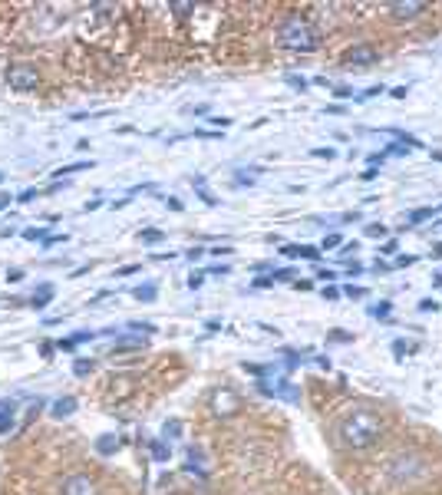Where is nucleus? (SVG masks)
I'll return each instance as SVG.
<instances>
[{
    "label": "nucleus",
    "mask_w": 442,
    "mask_h": 495,
    "mask_svg": "<svg viewBox=\"0 0 442 495\" xmlns=\"http://www.w3.org/2000/svg\"><path fill=\"white\" fill-rule=\"evenodd\" d=\"M383 436H386V416L376 406H367V403L343 409L333 423V442L350 452L373 449V446L383 442Z\"/></svg>",
    "instance_id": "nucleus-1"
},
{
    "label": "nucleus",
    "mask_w": 442,
    "mask_h": 495,
    "mask_svg": "<svg viewBox=\"0 0 442 495\" xmlns=\"http://www.w3.org/2000/svg\"><path fill=\"white\" fill-rule=\"evenodd\" d=\"M432 472H436V462L419 449H396L383 465L386 482L396 485V489H412V485L432 479Z\"/></svg>",
    "instance_id": "nucleus-2"
},
{
    "label": "nucleus",
    "mask_w": 442,
    "mask_h": 495,
    "mask_svg": "<svg viewBox=\"0 0 442 495\" xmlns=\"http://www.w3.org/2000/svg\"><path fill=\"white\" fill-rule=\"evenodd\" d=\"M277 46L291 53H317L320 50V30L314 27L310 17H300V13H291L277 23Z\"/></svg>",
    "instance_id": "nucleus-3"
},
{
    "label": "nucleus",
    "mask_w": 442,
    "mask_h": 495,
    "mask_svg": "<svg viewBox=\"0 0 442 495\" xmlns=\"http://www.w3.org/2000/svg\"><path fill=\"white\" fill-rule=\"evenodd\" d=\"M4 80H7V86L17 89V93H30V89L40 86V69L33 66V63H13V66H7Z\"/></svg>",
    "instance_id": "nucleus-4"
},
{
    "label": "nucleus",
    "mask_w": 442,
    "mask_h": 495,
    "mask_svg": "<svg viewBox=\"0 0 442 495\" xmlns=\"http://www.w3.org/2000/svg\"><path fill=\"white\" fill-rule=\"evenodd\" d=\"M56 492L60 495H99V485H96V479L86 476V472H73V476H66L60 482Z\"/></svg>",
    "instance_id": "nucleus-5"
},
{
    "label": "nucleus",
    "mask_w": 442,
    "mask_h": 495,
    "mask_svg": "<svg viewBox=\"0 0 442 495\" xmlns=\"http://www.w3.org/2000/svg\"><path fill=\"white\" fill-rule=\"evenodd\" d=\"M208 406H212V413L218 416V420H228V416H235L238 409H241V400H238V396L224 386V389H215V393H212Z\"/></svg>",
    "instance_id": "nucleus-6"
},
{
    "label": "nucleus",
    "mask_w": 442,
    "mask_h": 495,
    "mask_svg": "<svg viewBox=\"0 0 442 495\" xmlns=\"http://www.w3.org/2000/svg\"><path fill=\"white\" fill-rule=\"evenodd\" d=\"M343 63L347 66H370V63H380V50L373 43H356L343 53Z\"/></svg>",
    "instance_id": "nucleus-7"
},
{
    "label": "nucleus",
    "mask_w": 442,
    "mask_h": 495,
    "mask_svg": "<svg viewBox=\"0 0 442 495\" xmlns=\"http://www.w3.org/2000/svg\"><path fill=\"white\" fill-rule=\"evenodd\" d=\"M386 10H389V17H393V20L406 23V20H416V17H423V13L429 10V4H419V0H406V4H389Z\"/></svg>",
    "instance_id": "nucleus-8"
},
{
    "label": "nucleus",
    "mask_w": 442,
    "mask_h": 495,
    "mask_svg": "<svg viewBox=\"0 0 442 495\" xmlns=\"http://www.w3.org/2000/svg\"><path fill=\"white\" fill-rule=\"evenodd\" d=\"M185 469L192 472V476H201V479L208 476V462H205V452H201L198 446H192V449H188V465H185Z\"/></svg>",
    "instance_id": "nucleus-9"
},
{
    "label": "nucleus",
    "mask_w": 442,
    "mask_h": 495,
    "mask_svg": "<svg viewBox=\"0 0 442 495\" xmlns=\"http://www.w3.org/2000/svg\"><path fill=\"white\" fill-rule=\"evenodd\" d=\"M76 413V396H60V400L50 406V416L53 420H66V416Z\"/></svg>",
    "instance_id": "nucleus-10"
},
{
    "label": "nucleus",
    "mask_w": 442,
    "mask_h": 495,
    "mask_svg": "<svg viewBox=\"0 0 442 495\" xmlns=\"http://www.w3.org/2000/svg\"><path fill=\"white\" fill-rule=\"evenodd\" d=\"M145 347V337H132V333H125L122 340H116L112 344V353H125V350H142Z\"/></svg>",
    "instance_id": "nucleus-11"
},
{
    "label": "nucleus",
    "mask_w": 442,
    "mask_h": 495,
    "mask_svg": "<svg viewBox=\"0 0 442 495\" xmlns=\"http://www.w3.org/2000/svg\"><path fill=\"white\" fill-rule=\"evenodd\" d=\"M53 294H56V288H53V284H43V288H40V291H37V294H33V297H30V304H33V307H37V310H43V307H46V304H50V301H53Z\"/></svg>",
    "instance_id": "nucleus-12"
},
{
    "label": "nucleus",
    "mask_w": 442,
    "mask_h": 495,
    "mask_svg": "<svg viewBox=\"0 0 442 495\" xmlns=\"http://www.w3.org/2000/svg\"><path fill=\"white\" fill-rule=\"evenodd\" d=\"M116 449H119L116 436H99V439H96V452H99V456H112Z\"/></svg>",
    "instance_id": "nucleus-13"
},
{
    "label": "nucleus",
    "mask_w": 442,
    "mask_h": 495,
    "mask_svg": "<svg viewBox=\"0 0 442 495\" xmlns=\"http://www.w3.org/2000/svg\"><path fill=\"white\" fill-rule=\"evenodd\" d=\"M168 456H172V446H168L165 439H155V442H152V459H155V462H168Z\"/></svg>",
    "instance_id": "nucleus-14"
},
{
    "label": "nucleus",
    "mask_w": 442,
    "mask_h": 495,
    "mask_svg": "<svg viewBox=\"0 0 442 495\" xmlns=\"http://www.w3.org/2000/svg\"><path fill=\"white\" fill-rule=\"evenodd\" d=\"M139 241H142V245H159V241H165V231H159V228H145V231H139Z\"/></svg>",
    "instance_id": "nucleus-15"
},
{
    "label": "nucleus",
    "mask_w": 442,
    "mask_h": 495,
    "mask_svg": "<svg viewBox=\"0 0 442 495\" xmlns=\"http://www.w3.org/2000/svg\"><path fill=\"white\" fill-rule=\"evenodd\" d=\"M178 436H181V423L178 420H168L165 426H162V439H165V442H175Z\"/></svg>",
    "instance_id": "nucleus-16"
},
{
    "label": "nucleus",
    "mask_w": 442,
    "mask_h": 495,
    "mask_svg": "<svg viewBox=\"0 0 442 495\" xmlns=\"http://www.w3.org/2000/svg\"><path fill=\"white\" fill-rule=\"evenodd\" d=\"M155 294H159V291L152 288V284H139V288H132V297H136V301H155Z\"/></svg>",
    "instance_id": "nucleus-17"
},
{
    "label": "nucleus",
    "mask_w": 442,
    "mask_h": 495,
    "mask_svg": "<svg viewBox=\"0 0 442 495\" xmlns=\"http://www.w3.org/2000/svg\"><path fill=\"white\" fill-rule=\"evenodd\" d=\"M93 370H96V360H89V357H80V360L73 363V373H76V376H89Z\"/></svg>",
    "instance_id": "nucleus-18"
},
{
    "label": "nucleus",
    "mask_w": 442,
    "mask_h": 495,
    "mask_svg": "<svg viewBox=\"0 0 442 495\" xmlns=\"http://www.w3.org/2000/svg\"><path fill=\"white\" fill-rule=\"evenodd\" d=\"M389 314H393V304L389 301H380V304H373V307H370V317H376V320H389Z\"/></svg>",
    "instance_id": "nucleus-19"
},
{
    "label": "nucleus",
    "mask_w": 442,
    "mask_h": 495,
    "mask_svg": "<svg viewBox=\"0 0 442 495\" xmlns=\"http://www.w3.org/2000/svg\"><path fill=\"white\" fill-rule=\"evenodd\" d=\"M261 175V169H238L235 172V178H238V185H254V178Z\"/></svg>",
    "instance_id": "nucleus-20"
},
{
    "label": "nucleus",
    "mask_w": 442,
    "mask_h": 495,
    "mask_svg": "<svg viewBox=\"0 0 442 495\" xmlns=\"http://www.w3.org/2000/svg\"><path fill=\"white\" fill-rule=\"evenodd\" d=\"M13 426H17V420H13V413H10V409H0V436L13 433Z\"/></svg>",
    "instance_id": "nucleus-21"
},
{
    "label": "nucleus",
    "mask_w": 442,
    "mask_h": 495,
    "mask_svg": "<svg viewBox=\"0 0 442 495\" xmlns=\"http://www.w3.org/2000/svg\"><path fill=\"white\" fill-rule=\"evenodd\" d=\"M86 169H93V162H73V165H63V169L56 172V178H63V175H73V172H86Z\"/></svg>",
    "instance_id": "nucleus-22"
},
{
    "label": "nucleus",
    "mask_w": 442,
    "mask_h": 495,
    "mask_svg": "<svg viewBox=\"0 0 442 495\" xmlns=\"http://www.w3.org/2000/svg\"><path fill=\"white\" fill-rule=\"evenodd\" d=\"M271 281H274V284H280V281H297V271H294V268H280V271L271 274Z\"/></svg>",
    "instance_id": "nucleus-23"
},
{
    "label": "nucleus",
    "mask_w": 442,
    "mask_h": 495,
    "mask_svg": "<svg viewBox=\"0 0 442 495\" xmlns=\"http://www.w3.org/2000/svg\"><path fill=\"white\" fill-rule=\"evenodd\" d=\"M297 254L307 257V261H320V248H314V245H297Z\"/></svg>",
    "instance_id": "nucleus-24"
},
{
    "label": "nucleus",
    "mask_w": 442,
    "mask_h": 495,
    "mask_svg": "<svg viewBox=\"0 0 442 495\" xmlns=\"http://www.w3.org/2000/svg\"><path fill=\"white\" fill-rule=\"evenodd\" d=\"M386 231H389L386 225H380V221H373V225H367V231H363V235H367V238H386Z\"/></svg>",
    "instance_id": "nucleus-25"
},
{
    "label": "nucleus",
    "mask_w": 442,
    "mask_h": 495,
    "mask_svg": "<svg viewBox=\"0 0 442 495\" xmlns=\"http://www.w3.org/2000/svg\"><path fill=\"white\" fill-rule=\"evenodd\" d=\"M383 155H409V145L406 142H389L386 149H383Z\"/></svg>",
    "instance_id": "nucleus-26"
},
{
    "label": "nucleus",
    "mask_w": 442,
    "mask_h": 495,
    "mask_svg": "<svg viewBox=\"0 0 442 495\" xmlns=\"http://www.w3.org/2000/svg\"><path fill=\"white\" fill-rule=\"evenodd\" d=\"M168 10H172L175 17H192V13H195V4H168Z\"/></svg>",
    "instance_id": "nucleus-27"
},
{
    "label": "nucleus",
    "mask_w": 442,
    "mask_h": 495,
    "mask_svg": "<svg viewBox=\"0 0 442 495\" xmlns=\"http://www.w3.org/2000/svg\"><path fill=\"white\" fill-rule=\"evenodd\" d=\"M383 93V86L376 83V86H370V89H363V93H353V102H367L370 96H380Z\"/></svg>",
    "instance_id": "nucleus-28"
},
{
    "label": "nucleus",
    "mask_w": 442,
    "mask_h": 495,
    "mask_svg": "<svg viewBox=\"0 0 442 495\" xmlns=\"http://www.w3.org/2000/svg\"><path fill=\"white\" fill-rule=\"evenodd\" d=\"M340 245H343V235H340V231H330V235L324 238V245H320V248L330 251V248H340Z\"/></svg>",
    "instance_id": "nucleus-29"
},
{
    "label": "nucleus",
    "mask_w": 442,
    "mask_h": 495,
    "mask_svg": "<svg viewBox=\"0 0 442 495\" xmlns=\"http://www.w3.org/2000/svg\"><path fill=\"white\" fill-rule=\"evenodd\" d=\"M426 218H432V208H416V212H409L412 225H419V221H426Z\"/></svg>",
    "instance_id": "nucleus-30"
},
{
    "label": "nucleus",
    "mask_w": 442,
    "mask_h": 495,
    "mask_svg": "<svg viewBox=\"0 0 442 495\" xmlns=\"http://www.w3.org/2000/svg\"><path fill=\"white\" fill-rule=\"evenodd\" d=\"M310 155L314 159H327V162H330V159H336V149H330V145H320V149H314Z\"/></svg>",
    "instance_id": "nucleus-31"
},
{
    "label": "nucleus",
    "mask_w": 442,
    "mask_h": 495,
    "mask_svg": "<svg viewBox=\"0 0 442 495\" xmlns=\"http://www.w3.org/2000/svg\"><path fill=\"white\" fill-rule=\"evenodd\" d=\"M284 80H287V86H294V89H300V93H304V89H307V80H304V76H294V73H287V76H284Z\"/></svg>",
    "instance_id": "nucleus-32"
},
{
    "label": "nucleus",
    "mask_w": 442,
    "mask_h": 495,
    "mask_svg": "<svg viewBox=\"0 0 442 495\" xmlns=\"http://www.w3.org/2000/svg\"><path fill=\"white\" fill-rule=\"evenodd\" d=\"M23 238H27V241H46V235H43V228H27Z\"/></svg>",
    "instance_id": "nucleus-33"
},
{
    "label": "nucleus",
    "mask_w": 442,
    "mask_h": 495,
    "mask_svg": "<svg viewBox=\"0 0 442 495\" xmlns=\"http://www.w3.org/2000/svg\"><path fill=\"white\" fill-rule=\"evenodd\" d=\"M89 340H93V330H76L73 333V344L80 347V344H89Z\"/></svg>",
    "instance_id": "nucleus-34"
},
{
    "label": "nucleus",
    "mask_w": 442,
    "mask_h": 495,
    "mask_svg": "<svg viewBox=\"0 0 442 495\" xmlns=\"http://www.w3.org/2000/svg\"><path fill=\"white\" fill-rule=\"evenodd\" d=\"M205 113H208L205 102H198V106H185V116H205Z\"/></svg>",
    "instance_id": "nucleus-35"
},
{
    "label": "nucleus",
    "mask_w": 442,
    "mask_h": 495,
    "mask_svg": "<svg viewBox=\"0 0 442 495\" xmlns=\"http://www.w3.org/2000/svg\"><path fill=\"white\" fill-rule=\"evenodd\" d=\"M330 340H336V344H350L353 337H350L347 330H330Z\"/></svg>",
    "instance_id": "nucleus-36"
},
{
    "label": "nucleus",
    "mask_w": 442,
    "mask_h": 495,
    "mask_svg": "<svg viewBox=\"0 0 442 495\" xmlns=\"http://www.w3.org/2000/svg\"><path fill=\"white\" fill-rule=\"evenodd\" d=\"M33 198H37V188H23V192L17 195V201H20V205H23V201H33Z\"/></svg>",
    "instance_id": "nucleus-37"
},
{
    "label": "nucleus",
    "mask_w": 442,
    "mask_h": 495,
    "mask_svg": "<svg viewBox=\"0 0 442 495\" xmlns=\"http://www.w3.org/2000/svg\"><path fill=\"white\" fill-rule=\"evenodd\" d=\"M201 281H205V274H201V271H195V274L188 277V288H192V291H198V288H201Z\"/></svg>",
    "instance_id": "nucleus-38"
},
{
    "label": "nucleus",
    "mask_w": 442,
    "mask_h": 495,
    "mask_svg": "<svg viewBox=\"0 0 442 495\" xmlns=\"http://www.w3.org/2000/svg\"><path fill=\"white\" fill-rule=\"evenodd\" d=\"M416 264V254H403V257H396V268H412Z\"/></svg>",
    "instance_id": "nucleus-39"
},
{
    "label": "nucleus",
    "mask_w": 442,
    "mask_h": 495,
    "mask_svg": "<svg viewBox=\"0 0 442 495\" xmlns=\"http://www.w3.org/2000/svg\"><path fill=\"white\" fill-rule=\"evenodd\" d=\"M343 294H347V297H363L367 291H363V288H353V284H347V288H343Z\"/></svg>",
    "instance_id": "nucleus-40"
},
{
    "label": "nucleus",
    "mask_w": 442,
    "mask_h": 495,
    "mask_svg": "<svg viewBox=\"0 0 442 495\" xmlns=\"http://www.w3.org/2000/svg\"><path fill=\"white\" fill-rule=\"evenodd\" d=\"M333 96L343 99V96H353V86H333Z\"/></svg>",
    "instance_id": "nucleus-41"
},
{
    "label": "nucleus",
    "mask_w": 442,
    "mask_h": 495,
    "mask_svg": "<svg viewBox=\"0 0 442 495\" xmlns=\"http://www.w3.org/2000/svg\"><path fill=\"white\" fill-rule=\"evenodd\" d=\"M317 277H320V281H336V271H327V268H320V271H317Z\"/></svg>",
    "instance_id": "nucleus-42"
},
{
    "label": "nucleus",
    "mask_w": 442,
    "mask_h": 495,
    "mask_svg": "<svg viewBox=\"0 0 442 495\" xmlns=\"http://www.w3.org/2000/svg\"><path fill=\"white\" fill-rule=\"evenodd\" d=\"M294 288H297V291H314V281H304V277H297V281H294Z\"/></svg>",
    "instance_id": "nucleus-43"
},
{
    "label": "nucleus",
    "mask_w": 442,
    "mask_h": 495,
    "mask_svg": "<svg viewBox=\"0 0 442 495\" xmlns=\"http://www.w3.org/2000/svg\"><path fill=\"white\" fill-rule=\"evenodd\" d=\"M360 178H363V182H373V178H380V172H376V169H373V165H370V169H367V172H363V175H360Z\"/></svg>",
    "instance_id": "nucleus-44"
},
{
    "label": "nucleus",
    "mask_w": 442,
    "mask_h": 495,
    "mask_svg": "<svg viewBox=\"0 0 442 495\" xmlns=\"http://www.w3.org/2000/svg\"><path fill=\"white\" fill-rule=\"evenodd\" d=\"M389 96H393V99H406V86H393Z\"/></svg>",
    "instance_id": "nucleus-45"
},
{
    "label": "nucleus",
    "mask_w": 442,
    "mask_h": 495,
    "mask_svg": "<svg viewBox=\"0 0 442 495\" xmlns=\"http://www.w3.org/2000/svg\"><path fill=\"white\" fill-rule=\"evenodd\" d=\"M165 208H172V212H181V208H185V205H181L178 198H165Z\"/></svg>",
    "instance_id": "nucleus-46"
},
{
    "label": "nucleus",
    "mask_w": 442,
    "mask_h": 495,
    "mask_svg": "<svg viewBox=\"0 0 442 495\" xmlns=\"http://www.w3.org/2000/svg\"><path fill=\"white\" fill-rule=\"evenodd\" d=\"M139 271V264H125V268H119V277H125V274H136Z\"/></svg>",
    "instance_id": "nucleus-47"
},
{
    "label": "nucleus",
    "mask_w": 442,
    "mask_h": 495,
    "mask_svg": "<svg viewBox=\"0 0 442 495\" xmlns=\"http://www.w3.org/2000/svg\"><path fill=\"white\" fill-rule=\"evenodd\" d=\"M7 205H13V198H10V192H0V212H4Z\"/></svg>",
    "instance_id": "nucleus-48"
},
{
    "label": "nucleus",
    "mask_w": 442,
    "mask_h": 495,
    "mask_svg": "<svg viewBox=\"0 0 442 495\" xmlns=\"http://www.w3.org/2000/svg\"><path fill=\"white\" fill-rule=\"evenodd\" d=\"M419 310H439L436 301H419Z\"/></svg>",
    "instance_id": "nucleus-49"
},
{
    "label": "nucleus",
    "mask_w": 442,
    "mask_h": 495,
    "mask_svg": "<svg viewBox=\"0 0 442 495\" xmlns=\"http://www.w3.org/2000/svg\"><path fill=\"white\" fill-rule=\"evenodd\" d=\"M56 347H60V350H73L76 344H73V337H66V340H60V344H56Z\"/></svg>",
    "instance_id": "nucleus-50"
},
{
    "label": "nucleus",
    "mask_w": 442,
    "mask_h": 495,
    "mask_svg": "<svg viewBox=\"0 0 442 495\" xmlns=\"http://www.w3.org/2000/svg\"><path fill=\"white\" fill-rule=\"evenodd\" d=\"M324 113H330V116H343V113H347V109H343V106H327Z\"/></svg>",
    "instance_id": "nucleus-51"
},
{
    "label": "nucleus",
    "mask_w": 442,
    "mask_h": 495,
    "mask_svg": "<svg viewBox=\"0 0 442 495\" xmlns=\"http://www.w3.org/2000/svg\"><path fill=\"white\" fill-rule=\"evenodd\" d=\"M324 297H330V301H336V297H340V291H336V288H324Z\"/></svg>",
    "instance_id": "nucleus-52"
},
{
    "label": "nucleus",
    "mask_w": 442,
    "mask_h": 495,
    "mask_svg": "<svg viewBox=\"0 0 442 495\" xmlns=\"http://www.w3.org/2000/svg\"><path fill=\"white\" fill-rule=\"evenodd\" d=\"M271 284H274L271 277H257V281H254V288H271Z\"/></svg>",
    "instance_id": "nucleus-53"
},
{
    "label": "nucleus",
    "mask_w": 442,
    "mask_h": 495,
    "mask_svg": "<svg viewBox=\"0 0 442 495\" xmlns=\"http://www.w3.org/2000/svg\"><path fill=\"white\" fill-rule=\"evenodd\" d=\"M212 125H221V129H224V125H231V119H228V116H218V119H212Z\"/></svg>",
    "instance_id": "nucleus-54"
},
{
    "label": "nucleus",
    "mask_w": 442,
    "mask_h": 495,
    "mask_svg": "<svg viewBox=\"0 0 442 495\" xmlns=\"http://www.w3.org/2000/svg\"><path fill=\"white\" fill-rule=\"evenodd\" d=\"M280 254H287V257L297 254V245H284V248H280Z\"/></svg>",
    "instance_id": "nucleus-55"
},
{
    "label": "nucleus",
    "mask_w": 442,
    "mask_h": 495,
    "mask_svg": "<svg viewBox=\"0 0 442 495\" xmlns=\"http://www.w3.org/2000/svg\"><path fill=\"white\" fill-rule=\"evenodd\" d=\"M201 254H205V248H188V257H192V261H195V257H201Z\"/></svg>",
    "instance_id": "nucleus-56"
},
{
    "label": "nucleus",
    "mask_w": 442,
    "mask_h": 495,
    "mask_svg": "<svg viewBox=\"0 0 442 495\" xmlns=\"http://www.w3.org/2000/svg\"><path fill=\"white\" fill-rule=\"evenodd\" d=\"M429 155H432V162H442V152L436 149V152H429Z\"/></svg>",
    "instance_id": "nucleus-57"
},
{
    "label": "nucleus",
    "mask_w": 442,
    "mask_h": 495,
    "mask_svg": "<svg viewBox=\"0 0 442 495\" xmlns=\"http://www.w3.org/2000/svg\"><path fill=\"white\" fill-rule=\"evenodd\" d=\"M432 254H436V257H442V241H439L436 248H432Z\"/></svg>",
    "instance_id": "nucleus-58"
},
{
    "label": "nucleus",
    "mask_w": 442,
    "mask_h": 495,
    "mask_svg": "<svg viewBox=\"0 0 442 495\" xmlns=\"http://www.w3.org/2000/svg\"><path fill=\"white\" fill-rule=\"evenodd\" d=\"M432 284H436V288H442V274H436V277H432Z\"/></svg>",
    "instance_id": "nucleus-59"
},
{
    "label": "nucleus",
    "mask_w": 442,
    "mask_h": 495,
    "mask_svg": "<svg viewBox=\"0 0 442 495\" xmlns=\"http://www.w3.org/2000/svg\"><path fill=\"white\" fill-rule=\"evenodd\" d=\"M0 182H4V172H0Z\"/></svg>",
    "instance_id": "nucleus-60"
}]
</instances>
